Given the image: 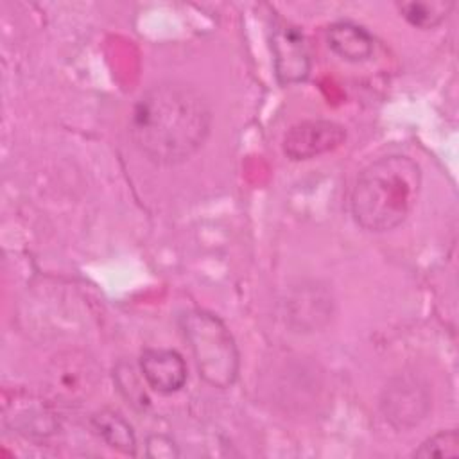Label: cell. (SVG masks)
Returning <instances> with one entry per match:
<instances>
[{
  "instance_id": "6da1fadb",
  "label": "cell",
  "mask_w": 459,
  "mask_h": 459,
  "mask_svg": "<svg viewBox=\"0 0 459 459\" xmlns=\"http://www.w3.org/2000/svg\"><path fill=\"white\" fill-rule=\"evenodd\" d=\"M210 126L212 111L195 88L178 81H161L136 100L129 134L149 161L178 165L203 147Z\"/></svg>"
},
{
  "instance_id": "7a4b0ae2",
  "label": "cell",
  "mask_w": 459,
  "mask_h": 459,
  "mask_svg": "<svg viewBox=\"0 0 459 459\" xmlns=\"http://www.w3.org/2000/svg\"><path fill=\"white\" fill-rule=\"evenodd\" d=\"M420 186L421 169L409 156L389 154L369 163L350 195L353 221L371 233L394 230L414 208Z\"/></svg>"
},
{
  "instance_id": "3957f363",
  "label": "cell",
  "mask_w": 459,
  "mask_h": 459,
  "mask_svg": "<svg viewBox=\"0 0 459 459\" xmlns=\"http://www.w3.org/2000/svg\"><path fill=\"white\" fill-rule=\"evenodd\" d=\"M179 328L203 380L219 389L230 387L237 380L240 360L228 326L215 314L192 308L179 316Z\"/></svg>"
},
{
  "instance_id": "277c9868",
  "label": "cell",
  "mask_w": 459,
  "mask_h": 459,
  "mask_svg": "<svg viewBox=\"0 0 459 459\" xmlns=\"http://www.w3.org/2000/svg\"><path fill=\"white\" fill-rule=\"evenodd\" d=\"M382 411L398 429L418 425L430 409L427 385L414 375H400L384 389Z\"/></svg>"
},
{
  "instance_id": "5b68a950",
  "label": "cell",
  "mask_w": 459,
  "mask_h": 459,
  "mask_svg": "<svg viewBox=\"0 0 459 459\" xmlns=\"http://www.w3.org/2000/svg\"><path fill=\"white\" fill-rule=\"evenodd\" d=\"M99 382V368L86 353L68 351L54 359L48 369V387L68 403L86 398Z\"/></svg>"
},
{
  "instance_id": "8992f818",
  "label": "cell",
  "mask_w": 459,
  "mask_h": 459,
  "mask_svg": "<svg viewBox=\"0 0 459 459\" xmlns=\"http://www.w3.org/2000/svg\"><path fill=\"white\" fill-rule=\"evenodd\" d=\"M346 129L332 120H305L292 126L283 136V152L290 160H310L337 149Z\"/></svg>"
},
{
  "instance_id": "52a82bcc",
  "label": "cell",
  "mask_w": 459,
  "mask_h": 459,
  "mask_svg": "<svg viewBox=\"0 0 459 459\" xmlns=\"http://www.w3.org/2000/svg\"><path fill=\"white\" fill-rule=\"evenodd\" d=\"M271 47L276 77L281 84H294L307 79L310 72V54L303 34L296 27L276 29L271 38Z\"/></svg>"
},
{
  "instance_id": "ba28073f",
  "label": "cell",
  "mask_w": 459,
  "mask_h": 459,
  "mask_svg": "<svg viewBox=\"0 0 459 459\" xmlns=\"http://www.w3.org/2000/svg\"><path fill=\"white\" fill-rule=\"evenodd\" d=\"M140 369L149 387L160 394H172L186 382V364L174 350H143L140 357Z\"/></svg>"
},
{
  "instance_id": "9c48e42d",
  "label": "cell",
  "mask_w": 459,
  "mask_h": 459,
  "mask_svg": "<svg viewBox=\"0 0 459 459\" xmlns=\"http://www.w3.org/2000/svg\"><path fill=\"white\" fill-rule=\"evenodd\" d=\"M5 421L18 434L27 437L50 436L57 423L52 409L38 396H13L5 403Z\"/></svg>"
},
{
  "instance_id": "30bf717a",
  "label": "cell",
  "mask_w": 459,
  "mask_h": 459,
  "mask_svg": "<svg viewBox=\"0 0 459 459\" xmlns=\"http://www.w3.org/2000/svg\"><path fill=\"white\" fill-rule=\"evenodd\" d=\"M328 47L344 61L362 63L373 56V36L353 22H335L326 30Z\"/></svg>"
},
{
  "instance_id": "8fae6325",
  "label": "cell",
  "mask_w": 459,
  "mask_h": 459,
  "mask_svg": "<svg viewBox=\"0 0 459 459\" xmlns=\"http://www.w3.org/2000/svg\"><path fill=\"white\" fill-rule=\"evenodd\" d=\"M90 425L108 446L127 455L136 454V436L129 421L120 412L113 409H100L91 416Z\"/></svg>"
},
{
  "instance_id": "7c38bea8",
  "label": "cell",
  "mask_w": 459,
  "mask_h": 459,
  "mask_svg": "<svg viewBox=\"0 0 459 459\" xmlns=\"http://www.w3.org/2000/svg\"><path fill=\"white\" fill-rule=\"evenodd\" d=\"M402 16L418 29H434L446 20L454 9V2L432 0V2H403L398 5Z\"/></svg>"
},
{
  "instance_id": "4fadbf2b",
  "label": "cell",
  "mask_w": 459,
  "mask_h": 459,
  "mask_svg": "<svg viewBox=\"0 0 459 459\" xmlns=\"http://www.w3.org/2000/svg\"><path fill=\"white\" fill-rule=\"evenodd\" d=\"M113 378L118 385V391L122 396L131 403L134 409H145L149 405L147 393L143 391V385L129 362H118L117 368L113 369Z\"/></svg>"
},
{
  "instance_id": "5bb4252c",
  "label": "cell",
  "mask_w": 459,
  "mask_h": 459,
  "mask_svg": "<svg viewBox=\"0 0 459 459\" xmlns=\"http://www.w3.org/2000/svg\"><path fill=\"white\" fill-rule=\"evenodd\" d=\"M420 459L429 457H457L459 455V436L457 430H443L425 439L412 454Z\"/></svg>"
},
{
  "instance_id": "9a60e30c",
  "label": "cell",
  "mask_w": 459,
  "mask_h": 459,
  "mask_svg": "<svg viewBox=\"0 0 459 459\" xmlns=\"http://www.w3.org/2000/svg\"><path fill=\"white\" fill-rule=\"evenodd\" d=\"M147 455L154 459H172L178 457L179 452L176 448V443L163 436V434H154L147 437Z\"/></svg>"
}]
</instances>
